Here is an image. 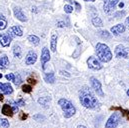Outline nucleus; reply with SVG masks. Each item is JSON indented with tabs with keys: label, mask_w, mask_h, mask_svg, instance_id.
Instances as JSON below:
<instances>
[{
	"label": "nucleus",
	"mask_w": 129,
	"mask_h": 128,
	"mask_svg": "<svg viewBox=\"0 0 129 128\" xmlns=\"http://www.w3.org/2000/svg\"><path fill=\"white\" fill-rule=\"evenodd\" d=\"M56 44H57V36L55 34H52V36H51V50L53 52L56 51Z\"/></svg>",
	"instance_id": "a211bd4d"
},
{
	"label": "nucleus",
	"mask_w": 129,
	"mask_h": 128,
	"mask_svg": "<svg viewBox=\"0 0 129 128\" xmlns=\"http://www.w3.org/2000/svg\"><path fill=\"white\" fill-rule=\"evenodd\" d=\"M123 6H124V3H123V2H121V3H119V7H120V8H122Z\"/></svg>",
	"instance_id": "4c0bfd02"
},
{
	"label": "nucleus",
	"mask_w": 129,
	"mask_h": 128,
	"mask_svg": "<svg viewBox=\"0 0 129 128\" xmlns=\"http://www.w3.org/2000/svg\"><path fill=\"white\" fill-rule=\"evenodd\" d=\"M6 26H7V21L4 19V16L3 15H0V30L5 29Z\"/></svg>",
	"instance_id": "b1692460"
},
{
	"label": "nucleus",
	"mask_w": 129,
	"mask_h": 128,
	"mask_svg": "<svg viewBox=\"0 0 129 128\" xmlns=\"http://www.w3.org/2000/svg\"><path fill=\"white\" fill-rule=\"evenodd\" d=\"M9 65V59L6 55L0 57V69H5Z\"/></svg>",
	"instance_id": "f3484780"
},
{
	"label": "nucleus",
	"mask_w": 129,
	"mask_h": 128,
	"mask_svg": "<svg viewBox=\"0 0 129 128\" xmlns=\"http://www.w3.org/2000/svg\"><path fill=\"white\" fill-rule=\"evenodd\" d=\"M44 79H45V81L48 82V83H54V81H55L54 73H53V72H50V73L46 74L45 77H44Z\"/></svg>",
	"instance_id": "6ab92c4d"
},
{
	"label": "nucleus",
	"mask_w": 129,
	"mask_h": 128,
	"mask_svg": "<svg viewBox=\"0 0 129 128\" xmlns=\"http://www.w3.org/2000/svg\"><path fill=\"white\" fill-rule=\"evenodd\" d=\"M84 1H89V2H93V1H95V0H84Z\"/></svg>",
	"instance_id": "a19ab883"
},
{
	"label": "nucleus",
	"mask_w": 129,
	"mask_h": 128,
	"mask_svg": "<svg viewBox=\"0 0 129 128\" xmlns=\"http://www.w3.org/2000/svg\"><path fill=\"white\" fill-rule=\"evenodd\" d=\"M28 40L34 44V45H38L39 44V41H40V39L37 37V36H35V35H30V36H28Z\"/></svg>",
	"instance_id": "5701e85b"
},
{
	"label": "nucleus",
	"mask_w": 129,
	"mask_h": 128,
	"mask_svg": "<svg viewBox=\"0 0 129 128\" xmlns=\"http://www.w3.org/2000/svg\"><path fill=\"white\" fill-rule=\"evenodd\" d=\"M22 91L25 93H30L32 91V87L30 85H23L22 86Z\"/></svg>",
	"instance_id": "a878e982"
},
{
	"label": "nucleus",
	"mask_w": 129,
	"mask_h": 128,
	"mask_svg": "<svg viewBox=\"0 0 129 128\" xmlns=\"http://www.w3.org/2000/svg\"><path fill=\"white\" fill-rule=\"evenodd\" d=\"M0 127H3V128L9 127V122H8V120L5 119V118H0Z\"/></svg>",
	"instance_id": "393cba45"
},
{
	"label": "nucleus",
	"mask_w": 129,
	"mask_h": 128,
	"mask_svg": "<svg viewBox=\"0 0 129 128\" xmlns=\"http://www.w3.org/2000/svg\"><path fill=\"white\" fill-rule=\"evenodd\" d=\"M50 60V53H49V49L47 47H44L42 49V53H41V63L43 69L45 68V64L47 61Z\"/></svg>",
	"instance_id": "1a4fd4ad"
},
{
	"label": "nucleus",
	"mask_w": 129,
	"mask_h": 128,
	"mask_svg": "<svg viewBox=\"0 0 129 128\" xmlns=\"http://www.w3.org/2000/svg\"><path fill=\"white\" fill-rule=\"evenodd\" d=\"M92 24L95 26V27H101L102 25H103V23H102V20L96 16V17H93L92 18Z\"/></svg>",
	"instance_id": "aec40b11"
},
{
	"label": "nucleus",
	"mask_w": 129,
	"mask_h": 128,
	"mask_svg": "<svg viewBox=\"0 0 129 128\" xmlns=\"http://www.w3.org/2000/svg\"><path fill=\"white\" fill-rule=\"evenodd\" d=\"M80 102L81 104L86 108H95L98 106V100L95 98V96L91 93V91L87 89H83L80 92Z\"/></svg>",
	"instance_id": "f257e3e1"
},
{
	"label": "nucleus",
	"mask_w": 129,
	"mask_h": 128,
	"mask_svg": "<svg viewBox=\"0 0 129 128\" xmlns=\"http://www.w3.org/2000/svg\"><path fill=\"white\" fill-rule=\"evenodd\" d=\"M60 73H61L62 75H64V76H67V77H70V74H69L68 72H66V71H63V70H61V71H60Z\"/></svg>",
	"instance_id": "f704fd0d"
},
{
	"label": "nucleus",
	"mask_w": 129,
	"mask_h": 128,
	"mask_svg": "<svg viewBox=\"0 0 129 128\" xmlns=\"http://www.w3.org/2000/svg\"><path fill=\"white\" fill-rule=\"evenodd\" d=\"M57 26H58V27H64L65 23L64 22H57Z\"/></svg>",
	"instance_id": "c9c22d12"
},
{
	"label": "nucleus",
	"mask_w": 129,
	"mask_h": 128,
	"mask_svg": "<svg viewBox=\"0 0 129 128\" xmlns=\"http://www.w3.org/2000/svg\"><path fill=\"white\" fill-rule=\"evenodd\" d=\"M19 117H20L21 120H25L27 118V114H25L24 112H20V116Z\"/></svg>",
	"instance_id": "2f4dec72"
},
{
	"label": "nucleus",
	"mask_w": 129,
	"mask_h": 128,
	"mask_svg": "<svg viewBox=\"0 0 129 128\" xmlns=\"http://www.w3.org/2000/svg\"><path fill=\"white\" fill-rule=\"evenodd\" d=\"M27 81L30 83V84H36V79H34V78H31V77H29L28 79H27Z\"/></svg>",
	"instance_id": "473e14b6"
},
{
	"label": "nucleus",
	"mask_w": 129,
	"mask_h": 128,
	"mask_svg": "<svg viewBox=\"0 0 129 128\" xmlns=\"http://www.w3.org/2000/svg\"><path fill=\"white\" fill-rule=\"evenodd\" d=\"M78 128H86V127H85V126H82V125H79Z\"/></svg>",
	"instance_id": "ea45409f"
},
{
	"label": "nucleus",
	"mask_w": 129,
	"mask_h": 128,
	"mask_svg": "<svg viewBox=\"0 0 129 128\" xmlns=\"http://www.w3.org/2000/svg\"><path fill=\"white\" fill-rule=\"evenodd\" d=\"M7 34L11 37V38H13V37H15V36H22L23 35V32H22V29L19 27V26H13V27H11L8 32H7Z\"/></svg>",
	"instance_id": "9d476101"
},
{
	"label": "nucleus",
	"mask_w": 129,
	"mask_h": 128,
	"mask_svg": "<svg viewBox=\"0 0 129 128\" xmlns=\"http://www.w3.org/2000/svg\"><path fill=\"white\" fill-rule=\"evenodd\" d=\"M119 0H104V5H103V10L105 13L109 14L110 12L113 11L115 6L118 4Z\"/></svg>",
	"instance_id": "39448f33"
},
{
	"label": "nucleus",
	"mask_w": 129,
	"mask_h": 128,
	"mask_svg": "<svg viewBox=\"0 0 129 128\" xmlns=\"http://www.w3.org/2000/svg\"><path fill=\"white\" fill-rule=\"evenodd\" d=\"M14 84L15 85H19L20 83H21V76L19 75V74H17V75H15V78H14Z\"/></svg>",
	"instance_id": "cd10ccee"
},
{
	"label": "nucleus",
	"mask_w": 129,
	"mask_h": 128,
	"mask_svg": "<svg viewBox=\"0 0 129 128\" xmlns=\"http://www.w3.org/2000/svg\"><path fill=\"white\" fill-rule=\"evenodd\" d=\"M119 121H120V116H119V114L113 113V114L110 116V118L107 120V122H106V124H105V127L115 128L119 124Z\"/></svg>",
	"instance_id": "20e7f679"
},
{
	"label": "nucleus",
	"mask_w": 129,
	"mask_h": 128,
	"mask_svg": "<svg viewBox=\"0 0 129 128\" xmlns=\"http://www.w3.org/2000/svg\"><path fill=\"white\" fill-rule=\"evenodd\" d=\"M58 104L61 106V108H62L63 111H64L65 118H70L71 116H73V115L75 114L76 109H75V107L73 106V104H72L69 100L62 98V99H60V100L58 101Z\"/></svg>",
	"instance_id": "7ed1b4c3"
},
{
	"label": "nucleus",
	"mask_w": 129,
	"mask_h": 128,
	"mask_svg": "<svg viewBox=\"0 0 129 128\" xmlns=\"http://www.w3.org/2000/svg\"><path fill=\"white\" fill-rule=\"evenodd\" d=\"M96 54L98 59L102 62H109L112 59V53L109 47L103 43H97Z\"/></svg>",
	"instance_id": "f03ea898"
},
{
	"label": "nucleus",
	"mask_w": 129,
	"mask_h": 128,
	"mask_svg": "<svg viewBox=\"0 0 129 128\" xmlns=\"http://www.w3.org/2000/svg\"><path fill=\"white\" fill-rule=\"evenodd\" d=\"M2 113L4 114V115H6V116H13V113H14V111H13V109H12V107H11V105H8V104H4L3 105V107H2Z\"/></svg>",
	"instance_id": "dca6fc26"
},
{
	"label": "nucleus",
	"mask_w": 129,
	"mask_h": 128,
	"mask_svg": "<svg viewBox=\"0 0 129 128\" xmlns=\"http://www.w3.org/2000/svg\"><path fill=\"white\" fill-rule=\"evenodd\" d=\"M14 78H15V75L13 73H9L6 75V79L9 81H14Z\"/></svg>",
	"instance_id": "c756f323"
},
{
	"label": "nucleus",
	"mask_w": 129,
	"mask_h": 128,
	"mask_svg": "<svg viewBox=\"0 0 129 128\" xmlns=\"http://www.w3.org/2000/svg\"><path fill=\"white\" fill-rule=\"evenodd\" d=\"M87 64H88V67L92 70H100L102 68V65L99 62V60H97L96 57H89L87 59Z\"/></svg>",
	"instance_id": "0eeeda50"
},
{
	"label": "nucleus",
	"mask_w": 129,
	"mask_h": 128,
	"mask_svg": "<svg viewBox=\"0 0 129 128\" xmlns=\"http://www.w3.org/2000/svg\"><path fill=\"white\" fill-rule=\"evenodd\" d=\"M2 100H3V95L0 94V101H2Z\"/></svg>",
	"instance_id": "58836bf2"
},
{
	"label": "nucleus",
	"mask_w": 129,
	"mask_h": 128,
	"mask_svg": "<svg viewBox=\"0 0 129 128\" xmlns=\"http://www.w3.org/2000/svg\"><path fill=\"white\" fill-rule=\"evenodd\" d=\"M16 103H17V105H20V106H24V105H25V102H24V100H23L22 98L18 99Z\"/></svg>",
	"instance_id": "7c9ffc66"
},
{
	"label": "nucleus",
	"mask_w": 129,
	"mask_h": 128,
	"mask_svg": "<svg viewBox=\"0 0 129 128\" xmlns=\"http://www.w3.org/2000/svg\"><path fill=\"white\" fill-rule=\"evenodd\" d=\"M127 95L129 96V89H128V90H127Z\"/></svg>",
	"instance_id": "79ce46f5"
},
{
	"label": "nucleus",
	"mask_w": 129,
	"mask_h": 128,
	"mask_svg": "<svg viewBox=\"0 0 129 128\" xmlns=\"http://www.w3.org/2000/svg\"><path fill=\"white\" fill-rule=\"evenodd\" d=\"M90 82H91V85L93 87V89L97 92V94L100 96H103V91H102V87H101V83L97 80L95 77H91L90 78Z\"/></svg>",
	"instance_id": "6e6552de"
},
{
	"label": "nucleus",
	"mask_w": 129,
	"mask_h": 128,
	"mask_svg": "<svg viewBox=\"0 0 129 128\" xmlns=\"http://www.w3.org/2000/svg\"><path fill=\"white\" fill-rule=\"evenodd\" d=\"M50 100H51V98H50V97L45 96V97H41V98H39V99H38V103H39V104H41V105H43V106H46V105H47V103H48Z\"/></svg>",
	"instance_id": "4be33fe9"
},
{
	"label": "nucleus",
	"mask_w": 129,
	"mask_h": 128,
	"mask_svg": "<svg viewBox=\"0 0 129 128\" xmlns=\"http://www.w3.org/2000/svg\"><path fill=\"white\" fill-rule=\"evenodd\" d=\"M14 15H15V17H16L18 20H20L21 22H25V21L27 20V18H26V16H25V14L23 13L22 9L19 8V7L14 8Z\"/></svg>",
	"instance_id": "f8f14e48"
},
{
	"label": "nucleus",
	"mask_w": 129,
	"mask_h": 128,
	"mask_svg": "<svg viewBox=\"0 0 129 128\" xmlns=\"http://www.w3.org/2000/svg\"><path fill=\"white\" fill-rule=\"evenodd\" d=\"M64 10L66 13H72L73 12V7L71 6V5H65L64 6Z\"/></svg>",
	"instance_id": "c85d7f7f"
},
{
	"label": "nucleus",
	"mask_w": 129,
	"mask_h": 128,
	"mask_svg": "<svg viewBox=\"0 0 129 128\" xmlns=\"http://www.w3.org/2000/svg\"><path fill=\"white\" fill-rule=\"evenodd\" d=\"M34 119H35V120H39V119L41 120V119H44V117H43L42 115L38 114V115H35V116H34Z\"/></svg>",
	"instance_id": "72a5a7b5"
},
{
	"label": "nucleus",
	"mask_w": 129,
	"mask_h": 128,
	"mask_svg": "<svg viewBox=\"0 0 129 128\" xmlns=\"http://www.w3.org/2000/svg\"><path fill=\"white\" fill-rule=\"evenodd\" d=\"M124 31H125V26L123 24H117L111 28V32L113 33V35H119Z\"/></svg>",
	"instance_id": "2eb2a0df"
},
{
	"label": "nucleus",
	"mask_w": 129,
	"mask_h": 128,
	"mask_svg": "<svg viewBox=\"0 0 129 128\" xmlns=\"http://www.w3.org/2000/svg\"><path fill=\"white\" fill-rule=\"evenodd\" d=\"M99 35L102 37V38H110V33L108 31H106V30H104V31H100L99 32Z\"/></svg>",
	"instance_id": "bb28decb"
},
{
	"label": "nucleus",
	"mask_w": 129,
	"mask_h": 128,
	"mask_svg": "<svg viewBox=\"0 0 129 128\" xmlns=\"http://www.w3.org/2000/svg\"><path fill=\"white\" fill-rule=\"evenodd\" d=\"M36 60H37V55H36V53L33 52V51H29V52L27 53V55H26L25 63L27 64V65H32V64H34L36 62Z\"/></svg>",
	"instance_id": "9b49d317"
},
{
	"label": "nucleus",
	"mask_w": 129,
	"mask_h": 128,
	"mask_svg": "<svg viewBox=\"0 0 129 128\" xmlns=\"http://www.w3.org/2000/svg\"><path fill=\"white\" fill-rule=\"evenodd\" d=\"M0 90L2 91L3 94H6V95H9L13 92V89H12V86L9 84V83H0Z\"/></svg>",
	"instance_id": "4468645a"
},
{
	"label": "nucleus",
	"mask_w": 129,
	"mask_h": 128,
	"mask_svg": "<svg viewBox=\"0 0 129 128\" xmlns=\"http://www.w3.org/2000/svg\"><path fill=\"white\" fill-rule=\"evenodd\" d=\"M125 25L127 26V28L129 29V17H127L126 20H125Z\"/></svg>",
	"instance_id": "e433bc0d"
},
{
	"label": "nucleus",
	"mask_w": 129,
	"mask_h": 128,
	"mask_svg": "<svg viewBox=\"0 0 129 128\" xmlns=\"http://www.w3.org/2000/svg\"><path fill=\"white\" fill-rule=\"evenodd\" d=\"M115 55L118 58H121V57L122 58H128L129 51L125 46H123V45L120 44V45L116 46V48H115Z\"/></svg>",
	"instance_id": "423d86ee"
},
{
	"label": "nucleus",
	"mask_w": 129,
	"mask_h": 128,
	"mask_svg": "<svg viewBox=\"0 0 129 128\" xmlns=\"http://www.w3.org/2000/svg\"><path fill=\"white\" fill-rule=\"evenodd\" d=\"M0 78H2V74L1 73H0Z\"/></svg>",
	"instance_id": "37998d69"
},
{
	"label": "nucleus",
	"mask_w": 129,
	"mask_h": 128,
	"mask_svg": "<svg viewBox=\"0 0 129 128\" xmlns=\"http://www.w3.org/2000/svg\"><path fill=\"white\" fill-rule=\"evenodd\" d=\"M13 54L17 58H20L21 57V48H20V46H18V45H15L14 46V48H13Z\"/></svg>",
	"instance_id": "412c9836"
},
{
	"label": "nucleus",
	"mask_w": 129,
	"mask_h": 128,
	"mask_svg": "<svg viewBox=\"0 0 129 128\" xmlns=\"http://www.w3.org/2000/svg\"><path fill=\"white\" fill-rule=\"evenodd\" d=\"M11 37L6 33V34H0V44L3 47H8L11 42Z\"/></svg>",
	"instance_id": "ddd939ff"
}]
</instances>
